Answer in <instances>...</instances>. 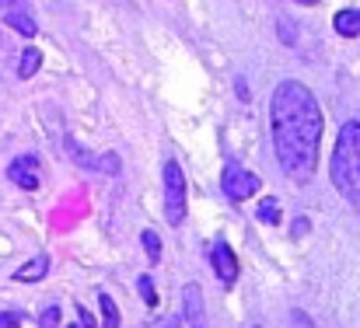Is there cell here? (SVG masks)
I'll return each instance as SVG.
<instances>
[{
	"label": "cell",
	"instance_id": "cell-1",
	"mask_svg": "<svg viewBox=\"0 0 360 328\" xmlns=\"http://www.w3.org/2000/svg\"><path fill=\"white\" fill-rule=\"evenodd\" d=\"M322 105L301 81H280L269 98V129H273V150L287 178L311 182L319 171L322 154Z\"/></svg>",
	"mask_w": 360,
	"mask_h": 328
},
{
	"label": "cell",
	"instance_id": "cell-2",
	"mask_svg": "<svg viewBox=\"0 0 360 328\" xmlns=\"http://www.w3.org/2000/svg\"><path fill=\"white\" fill-rule=\"evenodd\" d=\"M329 175L333 185L340 189V196L360 214V122H347L336 136L333 147V161H329Z\"/></svg>",
	"mask_w": 360,
	"mask_h": 328
},
{
	"label": "cell",
	"instance_id": "cell-3",
	"mask_svg": "<svg viewBox=\"0 0 360 328\" xmlns=\"http://www.w3.org/2000/svg\"><path fill=\"white\" fill-rule=\"evenodd\" d=\"M165 220L172 227L186 220V171L179 161H165Z\"/></svg>",
	"mask_w": 360,
	"mask_h": 328
},
{
	"label": "cell",
	"instance_id": "cell-4",
	"mask_svg": "<svg viewBox=\"0 0 360 328\" xmlns=\"http://www.w3.org/2000/svg\"><path fill=\"white\" fill-rule=\"evenodd\" d=\"M259 178L252 175V171H245L241 164H228L224 168V175H221V189H224V196L228 199H235V203H245V199H252L255 192H259Z\"/></svg>",
	"mask_w": 360,
	"mask_h": 328
},
{
	"label": "cell",
	"instance_id": "cell-5",
	"mask_svg": "<svg viewBox=\"0 0 360 328\" xmlns=\"http://www.w3.org/2000/svg\"><path fill=\"white\" fill-rule=\"evenodd\" d=\"M7 178H11L18 189H25V192H35V189L42 185V161H39L35 154H21L18 161H11V168H7Z\"/></svg>",
	"mask_w": 360,
	"mask_h": 328
},
{
	"label": "cell",
	"instance_id": "cell-6",
	"mask_svg": "<svg viewBox=\"0 0 360 328\" xmlns=\"http://www.w3.org/2000/svg\"><path fill=\"white\" fill-rule=\"evenodd\" d=\"M67 150H70V161H77L81 168H88V171H105V175H120V157L116 154H95V150H88V147H81V143H67Z\"/></svg>",
	"mask_w": 360,
	"mask_h": 328
},
{
	"label": "cell",
	"instance_id": "cell-7",
	"mask_svg": "<svg viewBox=\"0 0 360 328\" xmlns=\"http://www.w3.org/2000/svg\"><path fill=\"white\" fill-rule=\"evenodd\" d=\"M210 262H214V273L221 276V283H224V287H235L241 265H238L235 248H231L224 237H217V241H214V248H210Z\"/></svg>",
	"mask_w": 360,
	"mask_h": 328
},
{
	"label": "cell",
	"instance_id": "cell-8",
	"mask_svg": "<svg viewBox=\"0 0 360 328\" xmlns=\"http://www.w3.org/2000/svg\"><path fill=\"white\" fill-rule=\"evenodd\" d=\"M4 21H7L11 28H18V32H21L25 39H32V35L39 32V25H35V18H32V14H28V11H25L21 4H14V7H7V11H4Z\"/></svg>",
	"mask_w": 360,
	"mask_h": 328
},
{
	"label": "cell",
	"instance_id": "cell-9",
	"mask_svg": "<svg viewBox=\"0 0 360 328\" xmlns=\"http://www.w3.org/2000/svg\"><path fill=\"white\" fill-rule=\"evenodd\" d=\"M186 322L193 328H203V297H200V287L196 283L186 287Z\"/></svg>",
	"mask_w": 360,
	"mask_h": 328
},
{
	"label": "cell",
	"instance_id": "cell-10",
	"mask_svg": "<svg viewBox=\"0 0 360 328\" xmlns=\"http://www.w3.org/2000/svg\"><path fill=\"white\" fill-rule=\"evenodd\" d=\"M333 25H336V32H340L343 39H354V35H360V7H347V11H340Z\"/></svg>",
	"mask_w": 360,
	"mask_h": 328
},
{
	"label": "cell",
	"instance_id": "cell-11",
	"mask_svg": "<svg viewBox=\"0 0 360 328\" xmlns=\"http://www.w3.org/2000/svg\"><path fill=\"white\" fill-rule=\"evenodd\" d=\"M46 273H49V258L39 255V258H32L28 265H21V269L14 273V280H18V283H35V280H42Z\"/></svg>",
	"mask_w": 360,
	"mask_h": 328
},
{
	"label": "cell",
	"instance_id": "cell-12",
	"mask_svg": "<svg viewBox=\"0 0 360 328\" xmlns=\"http://www.w3.org/2000/svg\"><path fill=\"white\" fill-rule=\"evenodd\" d=\"M39 67H42V53L28 46V49L21 53V63H18V77H21V81H28V77H35V70H39Z\"/></svg>",
	"mask_w": 360,
	"mask_h": 328
},
{
	"label": "cell",
	"instance_id": "cell-13",
	"mask_svg": "<svg viewBox=\"0 0 360 328\" xmlns=\"http://www.w3.org/2000/svg\"><path fill=\"white\" fill-rule=\"evenodd\" d=\"M98 308H102L105 328H120V308H116V301H112L109 294H98Z\"/></svg>",
	"mask_w": 360,
	"mask_h": 328
},
{
	"label": "cell",
	"instance_id": "cell-14",
	"mask_svg": "<svg viewBox=\"0 0 360 328\" xmlns=\"http://www.w3.org/2000/svg\"><path fill=\"white\" fill-rule=\"evenodd\" d=\"M259 220L269 223V227L280 223V203H276V199H262V203H259Z\"/></svg>",
	"mask_w": 360,
	"mask_h": 328
},
{
	"label": "cell",
	"instance_id": "cell-15",
	"mask_svg": "<svg viewBox=\"0 0 360 328\" xmlns=\"http://www.w3.org/2000/svg\"><path fill=\"white\" fill-rule=\"evenodd\" d=\"M140 241H143L147 258H150V262H158V258H161V241H158V234H154V230H143V234H140Z\"/></svg>",
	"mask_w": 360,
	"mask_h": 328
},
{
	"label": "cell",
	"instance_id": "cell-16",
	"mask_svg": "<svg viewBox=\"0 0 360 328\" xmlns=\"http://www.w3.org/2000/svg\"><path fill=\"white\" fill-rule=\"evenodd\" d=\"M136 287H140V294H143V304H147V308H154V304H158V294H154L150 276H140V280H136Z\"/></svg>",
	"mask_w": 360,
	"mask_h": 328
},
{
	"label": "cell",
	"instance_id": "cell-17",
	"mask_svg": "<svg viewBox=\"0 0 360 328\" xmlns=\"http://www.w3.org/2000/svg\"><path fill=\"white\" fill-rule=\"evenodd\" d=\"M60 325V308L56 304H49L46 311H42V322H39V328H56Z\"/></svg>",
	"mask_w": 360,
	"mask_h": 328
},
{
	"label": "cell",
	"instance_id": "cell-18",
	"mask_svg": "<svg viewBox=\"0 0 360 328\" xmlns=\"http://www.w3.org/2000/svg\"><path fill=\"white\" fill-rule=\"evenodd\" d=\"M0 328H21V315H14V311H4V315H0Z\"/></svg>",
	"mask_w": 360,
	"mask_h": 328
},
{
	"label": "cell",
	"instance_id": "cell-19",
	"mask_svg": "<svg viewBox=\"0 0 360 328\" xmlns=\"http://www.w3.org/2000/svg\"><path fill=\"white\" fill-rule=\"evenodd\" d=\"M77 318H81V328H98V325H95V318H91L84 308H77Z\"/></svg>",
	"mask_w": 360,
	"mask_h": 328
},
{
	"label": "cell",
	"instance_id": "cell-20",
	"mask_svg": "<svg viewBox=\"0 0 360 328\" xmlns=\"http://www.w3.org/2000/svg\"><path fill=\"white\" fill-rule=\"evenodd\" d=\"M304 230H308V220H297V223H294V237H297V234H304Z\"/></svg>",
	"mask_w": 360,
	"mask_h": 328
},
{
	"label": "cell",
	"instance_id": "cell-21",
	"mask_svg": "<svg viewBox=\"0 0 360 328\" xmlns=\"http://www.w3.org/2000/svg\"><path fill=\"white\" fill-rule=\"evenodd\" d=\"M165 328H179V318H172V322H165Z\"/></svg>",
	"mask_w": 360,
	"mask_h": 328
},
{
	"label": "cell",
	"instance_id": "cell-22",
	"mask_svg": "<svg viewBox=\"0 0 360 328\" xmlns=\"http://www.w3.org/2000/svg\"><path fill=\"white\" fill-rule=\"evenodd\" d=\"M297 4H304V7H311V4H319V0H297Z\"/></svg>",
	"mask_w": 360,
	"mask_h": 328
},
{
	"label": "cell",
	"instance_id": "cell-23",
	"mask_svg": "<svg viewBox=\"0 0 360 328\" xmlns=\"http://www.w3.org/2000/svg\"><path fill=\"white\" fill-rule=\"evenodd\" d=\"M70 328H77V325H70Z\"/></svg>",
	"mask_w": 360,
	"mask_h": 328
}]
</instances>
